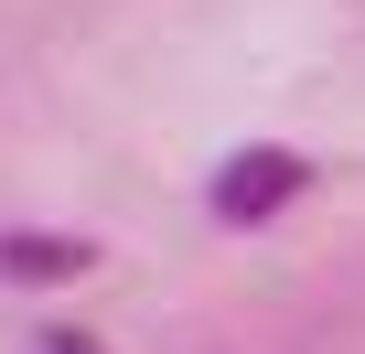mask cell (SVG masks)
I'll use <instances>...</instances> for the list:
<instances>
[{"label": "cell", "mask_w": 365, "mask_h": 354, "mask_svg": "<svg viewBox=\"0 0 365 354\" xmlns=\"http://www.w3.org/2000/svg\"><path fill=\"white\" fill-rule=\"evenodd\" d=\"M312 183H322V161H312L301 140H237V150H215V172H205V215H215L226 236H258V226H279L290 204H312Z\"/></svg>", "instance_id": "obj_1"}, {"label": "cell", "mask_w": 365, "mask_h": 354, "mask_svg": "<svg viewBox=\"0 0 365 354\" xmlns=\"http://www.w3.org/2000/svg\"><path fill=\"white\" fill-rule=\"evenodd\" d=\"M97 269H108V247L86 226H0V290H76Z\"/></svg>", "instance_id": "obj_2"}, {"label": "cell", "mask_w": 365, "mask_h": 354, "mask_svg": "<svg viewBox=\"0 0 365 354\" xmlns=\"http://www.w3.org/2000/svg\"><path fill=\"white\" fill-rule=\"evenodd\" d=\"M22 354H108V333H86V322H33Z\"/></svg>", "instance_id": "obj_3"}]
</instances>
